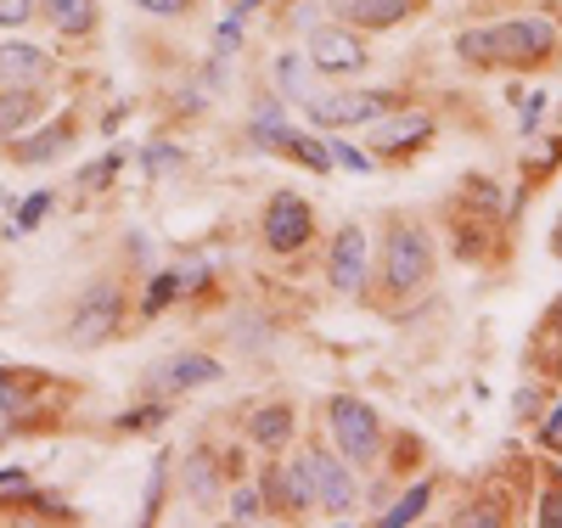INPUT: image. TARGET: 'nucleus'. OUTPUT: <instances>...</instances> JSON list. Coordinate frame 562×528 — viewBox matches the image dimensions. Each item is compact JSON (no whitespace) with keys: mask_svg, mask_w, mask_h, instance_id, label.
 <instances>
[{"mask_svg":"<svg viewBox=\"0 0 562 528\" xmlns=\"http://www.w3.org/2000/svg\"><path fill=\"white\" fill-rule=\"evenodd\" d=\"M220 377V360H209V354H175L170 366H158V382L163 388H203V382H214Z\"/></svg>","mask_w":562,"mask_h":528,"instance_id":"f8f14e48","label":"nucleus"},{"mask_svg":"<svg viewBox=\"0 0 562 528\" xmlns=\"http://www.w3.org/2000/svg\"><path fill=\"white\" fill-rule=\"evenodd\" d=\"M310 230H315V219H310L304 197L299 191H276L271 209H264V242H271L276 253H299L310 242Z\"/></svg>","mask_w":562,"mask_h":528,"instance_id":"39448f33","label":"nucleus"},{"mask_svg":"<svg viewBox=\"0 0 562 528\" xmlns=\"http://www.w3.org/2000/svg\"><path fill=\"white\" fill-rule=\"evenodd\" d=\"M175 158H180L175 147H152V152H147V169H152V175H163V169H170Z\"/></svg>","mask_w":562,"mask_h":528,"instance_id":"c756f323","label":"nucleus"},{"mask_svg":"<svg viewBox=\"0 0 562 528\" xmlns=\"http://www.w3.org/2000/svg\"><path fill=\"white\" fill-rule=\"evenodd\" d=\"M546 444H551V450H562V411L546 422Z\"/></svg>","mask_w":562,"mask_h":528,"instance_id":"473e14b6","label":"nucleus"},{"mask_svg":"<svg viewBox=\"0 0 562 528\" xmlns=\"http://www.w3.org/2000/svg\"><path fill=\"white\" fill-rule=\"evenodd\" d=\"M540 528H562V489H551L540 501Z\"/></svg>","mask_w":562,"mask_h":528,"instance_id":"bb28decb","label":"nucleus"},{"mask_svg":"<svg viewBox=\"0 0 562 528\" xmlns=\"http://www.w3.org/2000/svg\"><path fill=\"white\" fill-rule=\"evenodd\" d=\"M455 56L467 62V68H489L495 62V28H467V35L455 40Z\"/></svg>","mask_w":562,"mask_h":528,"instance_id":"aec40b11","label":"nucleus"},{"mask_svg":"<svg viewBox=\"0 0 562 528\" xmlns=\"http://www.w3.org/2000/svg\"><path fill=\"white\" fill-rule=\"evenodd\" d=\"M68 141H74V129H68V124H51L46 136H28V141H17V152H12V158H17V163H46V158H57V152L68 147Z\"/></svg>","mask_w":562,"mask_h":528,"instance_id":"2eb2a0df","label":"nucleus"},{"mask_svg":"<svg viewBox=\"0 0 562 528\" xmlns=\"http://www.w3.org/2000/svg\"><path fill=\"white\" fill-rule=\"evenodd\" d=\"M136 7H147L152 17H180V12L191 7V0H136Z\"/></svg>","mask_w":562,"mask_h":528,"instance_id":"c85d7f7f","label":"nucleus"},{"mask_svg":"<svg viewBox=\"0 0 562 528\" xmlns=\"http://www.w3.org/2000/svg\"><path fill=\"white\" fill-rule=\"evenodd\" d=\"M287 501H292V512H310V506H315V494H310V473H304V461H292V467H287Z\"/></svg>","mask_w":562,"mask_h":528,"instance_id":"4be33fe9","label":"nucleus"},{"mask_svg":"<svg viewBox=\"0 0 562 528\" xmlns=\"http://www.w3.org/2000/svg\"><path fill=\"white\" fill-rule=\"evenodd\" d=\"M35 118H40V96H35V90H12V96H0V136H12V129L35 124Z\"/></svg>","mask_w":562,"mask_h":528,"instance_id":"dca6fc26","label":"nucleus"},{"mask_svg":"<svg viewBox=\"0 0 562 528\" xmlns=\"http://www.w3.org/2000/svg\"><path fill=\"white\" fill-rule=\"evenodd\" d=\"M427 276H434V248H427L416 225H400L383 248V287L416 292V287H427Z\"/></svg>","mask_w":562,"mask_h":528,"instance_id":"f257e3e1","label":"nucleus"},{"mask_svg":"<svg viewBox=\"0 0 562 528\" xmlns=\"http://www.w3.org/2000/svg\"><path fill=\"white\" fill-rule=\"evenodd\" d=\"M427 136H434V118L411 113V118H394V124H383L377 136H372V147H377V152H388V147H411V141H427Z\"/></svg>","mask_w":562,"mask_h":528,"instance_id":"ddd939ff","label":"nucleus"},{"mask_svg":"<svg viewBox=\"0 0 562 528\" xmlns=\"http://www.w3.org/2000/svg\"><path fill=\"white\" fill-rule=\"evenodd\" d=\"M46 209H51V197H46V191H40V197H35V203H28V209H23V214H17V225H35V219H40V214H46Z\"/></svg>","mask_w":562,"mask_h":528,"instance_id":"7c9ffc66","label":"nucleus"},{"mask_svg":"<svg viewBox=\"0 0 562 528\" xmlns=\"http://www.w3.org/2000/svg\"><path fill=\"white\" fill-rule=\"evenodd\" d=\"M253 7H271V0H230V17H242V12H253Z\"/></svg>","mask_w":562,"mask_h":528,"instance_id":"72a5a7b5","label":"nucleus"},{"mask_svg":"<svg viewBox=\"0 0 562 528\" xmlns=\"http://www.w3.org/2000/svg\"><path fill=\"white\" fill-rule=\"evenodd\" d=\"M427 501H434V483H411V489H405L400 501H394V506H388V512H383L377 523H383V528H400V523H416V517L427 512Z\"/></svg>","mask_w":562,"mask_h":528,"instance_id":"f3484780","label":"nucleus"},{"mask_svg":"<svg viewBox=\"0 0 562 528\" xmlns=\"http://www.w3.org/2000/svg\"><path fill=\"white\" fill-rule=\"evenodd\" d=\"M46 17L62 28V35H85V28L96 23V0H40Z\"/></svg>","mask_w":562,"mask_h":528,"instance_id":"4468645a","label":"nucleus"},{"mask_svg":"<svg viewBox=\"0 0 562 528\" xmlns=\"http://www.w3.org/2000/svg\"><path fill=\"white\" fill-rule=\"evenodd\" d=\"M394 108L388 90H333V96H315L310 102V118L326 124V129H349V124H372Z\"/></svg>","mask_w":562,"mask_h":528,"instance_id":"7ed1b4c3","label":"nucleus"},{"mask_svg":"<svg viewBox=\"0 0 562 528\" xmlns=\"http://www.w3.org/2000/svg\"><path fill=\"white\" fill-rule=\"evenodd\" d=\"M551 51V23L546 17H517V23H501L495 28V62L507 68H528Z\"/></svg>","mask_w":562,"mask_h":528,"instance_id":"423d86ee","label":"nucleus"},{"mask_svg":"<svg viewBox=\"0 0 562 528\" xmlns=\"http://www.w3.org/2000/svg\"><path fill=\"white\" fill-rule=\"evenodd\" d=\"M186 483H191V494H214V461H209V455H191Z\"/></svg>","mask_w":562,"mask_h":528,"instance_id":"5701e85b","label":"nucleus"},{"mask_svg":"<svg viewBox=\"0 0 562 528\" xmlns=\"http://www.w3.org/2000/svg\"><path fill=\"white\" fill-rule=\"evenodd\" d=\"M35 17V0H0V28H23Z\"/></svg>","mask_w":562,"mask_h":528,"instance_id":"393cba45","label":"nucleus"},{"mask_svg":"<svg viewBox=\"0 0 562 528\" xmlns=\"http://www.w3.org/2000/svg\"><path fill=\"white\" fill-rule=\"evenodd\" d=\"M551 253L562 259V219H557V230H551Z\"/></svg>","mask_w":562,"mask_h":528,"instance_id":"f704fd0d","label":"nucleus"},{"mask_svg":"<svg viewBox=\"0 0 562 528\" xmlns=\"http://www.w3.org/2000/svg\"><path fill=\"white\" fill-rule=\"evenodd\" d=\"M282 152H292V158H299L304 169H315V175L333 169V147H321V141H310V136H287V141H282Z\"/></svg>","mask_w":562,"mask_h":528,"instance_id":"412c9836","label":"nucleus"},{"mask_svg":"<svg viewBox=\"0 0 562 528\" xmlns=\"http://www.w3.org/2000/svg\"><path fill=\"white\" fill-rule=\"evenodd\" d=\"M310 68L315 74H360L366 68V46L349 28H315L310 35Z\"/></svg>","mask_w":562,"mask_h":528,"instance_id":"6e6552de","label":"nucleus"},{"mask_svg":"<svg viewBox=\"0 0 562 528\" xmlns=\"http://www.w3.org/2000/svg\"><path fill=\"white\" fill-rule=\"evenodd\" d=\"M276 79H282V90H287V96H299V102H304V108L315 102V79H310V56H282V62H276Z\"/></svg>","mask_w":562,"mask_h":528,"instance_id":"a211bd4d","label":"nucleus"},{"mask_svg":"<svg viewBox=\"0 0 562 528\" xmlns=\"http://www.w3.org/2000/svg\"><path fill=\"white\" fill-rule=\"evenodd\" d=\"M333 287L338 292L366 287V230H360V225L338 230V242H333Z\"/></svg>","mask_w":562,"mask_h":528,"instance_id":"1a4fd4ad","label":"nucleus"},{"mask_svg":"<svg viewBox=\"0 0 562 528\" xmlns=\"http://www.w3.org/2000/svg\"><path fill=\"white\" fill-rule=\"evenodd\" d=\"M333 163H344V169H360V175L372 169V158H366V152H354V147H333Z\"/></svg>","mask_w":562,"mask_h":528,"instance_id":"cd10ccee","label":"nucleus"},{"mask_svg":"<svg viewBox=\"0 0 562 528\" xmlns=\"http://www.w3.org/2000/svg\"><path fill=\"white\" fill-rule=\"evenodd\" d=\"M230 517H237V523H259V494H253V489H242L237 501H230Z\"/></svg>","mask_w":562,"mask_h":528,"instance_id":"a878e982","label":"nucleus"},{"mask_svg":"<svg viewBox=\"0 0 562 528\" xmlns=\"http://www.w3.org/2000/svg\"><path fill=\"white\" fill-rule=\"evenodd\" d=\"M113 326H118V292L102 281V287H90L85 299H79V310H74V326H68V338H74V349H90V343L113 338Z\"/></svg>","mask_w":562,"mask_h":528,"instance_id":"0eeeda50","label":"nucleus"},{"mask_svg":"<svg viewBox=\"0 0 562 528\" xmlns=\"http://www.w3.org/2000/svg\"><path fill=\"white\" fill-rule=\"evenodd\" d=\"M299 461H304V473H310V494H315V506H321V512H333V517H344V512L354 506V473H349V461L326 455V450H304Z\"/></svg>","mask_w":562,"mask_h":528,"instance_id":"20e7f679","label":"nucleus"},{"mask_svg":"<svg viewBox=\"0 0 562 528\" xmlns=\"http://www.w3.org/2000/svg\"><path fill=\"white\" fill-rule=\"evenodd\" d=\"M46 74H51V56L46 51H35V46H0V85L35 90Z\"/></svg>","mask_w":562,"mask_h":528,"instance_id":"9d476101","label":"nucleus"},{"mask_svg":"<svg viewBox=\"0 0 562 528\" xmlns=\"http://www.w3.org/2000/svg\"><path fill=\"white\" fill-rule=\"evenodd\" d=\"M253 439H259V444H271V450H282V444L292 439V411H287V405L259 411V416H253Z\"/></svg>","mask_w":562,"mask_h":528,"instance_id":"6ab92c4d","label":"nucleus"},{"mask_svg":"<svg viewBox=\"0 0 562 528\" xmlns=\"http://www.w3.org/2000/svg\"><path fill=\"white\" fill-rule=\"evenodd\" d=\"M333 433H338V444H344L349 467H366V461L377 455V444H383L377 411L360 405V400H349V393H338V400H333Z\"/></svg>","mask_w":562,"mask_h":528,"instance_id":"f03ea898","label":"nucleus"},{"mask_svg":"<svg viewBox=\"0 0 562 528\" xmlns=\"http://www.w3.org/2000/svg\"><path fill=\"white\" fill-rule=\"evenodd\" d=\"M540 113H546V96H528V113H523V129H535V124H540Z\"/></svg>","mask_w":562,"mask_h":528,"instance_id":"2f4dec72","label":"nucleus"},{"mask_svg":"<svg viewBox=\"0 0 562 528\" xmlns=\"http://www.w3.org/2000/svg\"><path fill=\"white\" fill-rule=\"evenodd\" d=\"M175 292H180V276H158V281H152V292H147V315H158L163 304L175 299Z\"/></svg>","mask_w":562,"mask_h":528,"instance_id":"b1692460","label":"nucleus"},{"mask_svg":"<svg viewBox=\"0 0 562 528\" xmlns=\"http://www.w3.org/2000/svg\"><path fill=\"white\" fill-rule=\"evenodd\" d=\"M416 0H333V12L360 23V28H394L400 17H411Z\"/></svg>","mask_w":562,"mask_h":528,"instance_id":"9b49d317","label":"nucleus"}]
</instances>
